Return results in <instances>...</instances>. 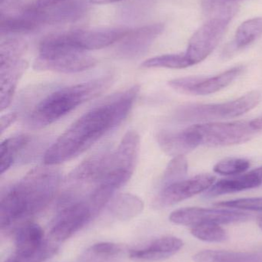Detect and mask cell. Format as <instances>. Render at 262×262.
Wrapping results in <instances>:
<instances>
[{"instance_id": "obj_18", "label": "cell", "mask_w": 262, "mask_h": 262, "mask_svg": "<svg viewBox=\"0 0 262 262\" xmlns=\"http://www.w3.org/2000/svg\"><path fill=\"white\" fill-rule=\"evenodd\" d=\"M262 36V17L250 18L240 25L233 40L225 48L224 58H230L253 44Z\"/></svg>"}, {"instance_id": "obj_24", "label": "cell", "mask_w": 262, "mask_h": 262, "mask_svg": "<svg viewBox=\"0 0 262 262\" xmlns=\"http://www.w3.org/2000/svg\"><path fill=\"white\" fill-rule=\"evenodd\" d=\"M141 66L146 69H183L191 67L192 64L183 52L153 57L146 60Z\"/></svg>"}, {"instance_id": "obj_32", "label": "cell", "mask_w": 262, "mask_h": 262, "mask_svg": "<svg viewBox=\"0 0 262 262\" xmlns=\"http://www.w3.org/2000/svg\"><path fill=\"white\" fill-rule=\"evenodd\" d=\"M17 119V115L15 113H9L3 115L1 118L0 122V131L3 134L5 130H7L12 124H14Z\"/></svg>"}, {"instance_id": "obj_12", "label": "cell", "mask_w": 262, "mask_h": 262, "mask_svg": "<svg viewBox=\"0 0 262 262\" xmlns=\"http://www.w3.org/2000/svg\"><path fill=\"white\" fill-rule=\"evenodd\" d=\"M215 176L201 174L165 186L157 197L156 204L160 207L173 206L194 195L206 192L215 183Z\"/></svg>"}, {"instance_id": "obj_28", "label": "cell", "mask_w": 262, "mask_h": 262, "mask_svg": "<svg viewBox=\"0 0 262 262\" xmlns=\"http://www.w3.org/2000/svg\"><path fill=\"white\" fill-rule=\"evenodd\" d=\"M243 1L245 0H201V6L205 15L210 18L238 8V4Z\"/></svg>"}, {"instance_id": "obj_34", "label": "cell", "mask_w": 262, "mask_h": 262, "mask_svg": "<svg viewBox=\"0 0 262 262\" xmlns=\"http://www.w3.org/2000/svg\"><path fill=\"white\" fill-rule=\"evenodd\" d=\"M252 127L257 133L262 131V115L251 121Z\"/></svg>"}, {"instance_id": "obj_1", "label": "cell", "mask_w": 262, "mask_h": 262, "mask_svg": "<svg viewBox=\"0 0 262 262\" xmlns=\"http://www.w3.org/2000/svg\"><path fill=\"white\" fill-rule=\"evenodd\" d=\"M138 92L139 87L133 86L82 115L46 150L45 164L56 166L72 160L116 128L130 113Z\"/></svg>"}, {"instance_id": "obj_21", "label": "cell", "mask_w": 262, "mask_h": 262, "mask_svg": "<svg viewBox=\"0 0 262 262\" xmlns=\"http://www.w3.org/2000/svg\"><path fill=\"white\" fill-rule=\"evenodd\" d=\"M31 141V137L26 134H19L6 139L0 146L1 156V174L3 175L13 164L22 151L26 149Z\"/></svg>"}, {"instance_id": "obj_31", "label": "cell", "mask_w": 262, "mask_h": 262, "mask_svg": "<svg viewBox=\"0 0 262 262\" xmlns=\"http://www.w3.org/2000/svg\"><path fill=\"white\" fill-rule=\"evenodd\" d=\"M57 249L58 247L55 243L50 241L47 246L38 253L32 255H20L14 253L5 262H42L55 255Z\"/></svg>"}, {"instance_id": "obj_9", "label": "cell", "mask_w": 262, "mask_h": 262, "mask_svg": "<svg viewBox=\"0 0 262 262\" xmlns=\"http://www.w3.org/2000/svg\"><path fill=\"white\" fill-rule=\"evenodd\" d=\"M59 212L51 228L50 241L64 243L98 215L87 200H79L58 206Z\"/></svg>"}, {"instance_id": "obj_20", "label": "cell", "mask_w": 262, "mask_h": 262, "mask_svg": "<svg viewBox=\"0 0 262 262\" xmlns=\"http://www.w3.org/2000/svg\"><path fill=\"white\" fill-rule=\"evenodd\" d=\"M144 209L141 199L132 194L124 193L114 199L109 206L111 213L118 220L125 221L135 218Z\"/></svg>"}, {"instance_id": "obj_16", "label": "cell", "mask_w": 262, "mask_h": 262, "mask_svg": "<svg viewBox=\"0 0 262 262\" xmlns=\"http://www.w3.org/2000/svg\"><path fill=\"white\" fill-rule=\"evenodd\" d=\"M183 242L175 236H163L143 249L131 251L129 256L138 261H156L170 258L181 250Z\"/></svg>"}, {"instance_id": "obj_6", "label": "cell", "mask_w": 262, "mask_h": 262, "mask_svg": "<svg viewBox=\"0 0 262 262\" xmlns=\"http://www.w3.org/2000/svg\"><path fill=\"white\" fill-rule=\"evenodd\" d=\"M186 130L197 146L211 147L246 143L257 134L251 121L203 123L194 124Z\"/></svg>"}, {"instance_id": "obj_15", "label": "cell", "mask_w": 262, "mask_h": 262, "mask_svg": "<svg viewBox=\"0 0 262 262\" xmlns=\"http://www.w3.org/2000/svg\"><path fill=\"white\" fill-rule=\"evenodd\" d=\"M163 30L164 26L158 23L129 31L127 35L121 40L123 42L120 45V54L127 58L141 55L149 49Z\"/></svg>"}, {"instance_id": "obj_4", "label": "cell", "mask_w": 262, "mask_h": 262, "mask_svg": "<svg viewBox=\"0 0 262 262\" xmlns=\"http://www.w3.org/2000/svg\"><path fill=\"white\" fill-rule=\"evenodd\" d=\"M97 60L87 52L70 46L63 33L49 35L40 43L38 55L34 61L36 71L77 73L92 69Z\"/></svg>"}, {"instance_id": "obj_3", "label": "cell", "mask_w": 262, "mask_h": 262, "mask_svg": "<svg viewBox=\"0 0 262 262\" xmlns=\"http://www.w3.org/2000/svg\"><path fill=\"white\" fill-rule=\"evenodd\" d=\"M112 82V75H106L55 91L35 106L28 118V124L32 129L51 125L78 106L106 92Z\"/></svg>"}, {"instance_id": "obj_30", "label": "cell", "mask_w": 262, "mask_h": 262, "mask_svg": "<svg viewBox=\"0 0 262 262\" xmlns=\"http://www.w3.org/2000/svg\"><path fill=\"white\" fill-rule=\"evenodd\" d=\"M215 206L238 210L258 211L262 212V197L238 199L215 203Z\"/></svg>"}, {"instance_id": "obj_29", "label": "cell", "mask_w": 262, "mask_h": 262, "mask_svg": "<svg viewBox=\"0 0 262 262\" xmlns=\"http://www.w3.org/2000/svg\"><path fill=\"white\" fill-rule=\"evenodd\" d=\"M90 256L101 260H110L120 256L123 249L119 245L112 243H100L92 246L89 249Z\"/></svg>"}, {"instance_id": "obj_19", "label": "cell", "mask_w": 262, "mask_h": 262, "mask_svg": "<svg viewBox=\"0 0 262 262\" xmlns=\"http://www.w3.org/2000/svg\"><path fill=\"white\" fill-rule=\"evenodd\" d=\"M160 148L172 157L185 156L198 146L194 143L186 129L181 131L163 130L156 137Z\"/></svg>"}, {"instance_id": "obj_25", "label": "cell", "mask_w": 262, "mask_h": 262, "mask_svg": "<svg viewBox=\"0 0 262 262\" xmlns=\"http://www.w3.org/2000/svg\"><path fill=\"white\" fill-rule=\"evenodd\" d=\"M191 234L198 239L207 243H223L228 238L226 230L215 223H205L192 226Z\"/></svg>"}, {"instance_id": "obj_14", "label": "cell", "mask_w": 262, "mask_h": 262, "mask_svg": "<svg viewBox=\"0 0 262 262\" xmlns=\"http://www.w3.org/2000/svg\"><path fill=\"white\" fill-rule=\"evenodd\" d=\"M262 186V166L250 172L223 179L214 183L205 192L206 198H213L226 194L243 192Z\"/></svg>"}, {"instance_id": "obj_2", "label": "cell", "mask_w": 262, "mask_h": 262, "mask_svg": "<svg viewBox=\"0 0 262 262\" xmlns=\"http://www.w3.org/2000/svg\"><path fill=\"white\" fill-rule=\"evenodd\" d=\"M53 166L32 169L3 193L0 202L2 229L23 223L42 212L53 200L61 184V173Z\"/></svg>"}, {"instance_id": "obj_13", "label": "cell", "mask_w": 262, "mask_h": 262, "mask_svg": "<svg viewBox=\"0 0 262 262\" xmlns=\"http://www.w3.org/2000/svg\"><path fill=\"white\" fill-rule=\"evenodd\" d=\"M129 30L126 29H85L63 32L70 46L88 52L98 50L121 41Z\"/></svg>"}, {"instance_id": "obj_5", "label": "cell", "mask_w": 262, "mask_h": 262, "mask_svg": "<svg viewBox=\"0 0 262 262\" xmlns=\"http://www.w3.org/2000/svg\"><path fill=\"white\" fill-rule=\"evenodd\" d=\"M262 94L252 91L236 99L218 104H189L177 112V118L184 122H212L243 116L260 104Z\"/></svg>"}, {"instance_id": "obj_37", "label": "cell", "mask_w": 262, "mask_h": 262, "mask_svg": "<svg viewBox=\"0 0 262 262\" xmlns=\"http://www.w3.org/2000/svg\"><path fill=\"white\" fill-rule=\"evenodd\" d=\"M6 1V0H1V4H3V2Z\"/></svg>"}, {"instance_id": "obj_7", "label": "cell", "mask_w": 262, "mask_h": 262, "mask_svg": "<svg viewBox=\"0 0 262 262\" xmlns=\"http://www.w3.org/2000/svg\"><path fill=\"white\" fill-rule=\"evenodd\" d=\"M27 46L24 41L11 38L0 46V82L1 112L10 105L20 78L28 68V62L23 58Z\"/></svg>"}, {"instance_id": "obj_33", "label": "cell", "mask_w": 262, "mask_h": 262, "mask_svg": "<svg viewBox=\"0 0 262 262\" xmlns=\"http://www.w3.org/2000/svg\"><path fill=\"white\" fill-rule=\"evenodd\" d=\"M66 0H36L34 7L36 9H43V8L49 7L54 5L59 4Z\"/></svg>"}, {"instance_id": "obj_27", "label": "cell", "mask_w": 262, "mask_h": 262, "mask_svg": "<svg viewBox=\"0 0 262 262\" xmlns=\"http://www.w3.org/2000/svg\"><path fill=\"white\" fill-rule=\"evenodd\" d=\"M250 167V161L244 158L229 157L214 166V172L223 176H236L244 173Z\"/></svg>"}, {"instance_id": "obj_26", "label": "cell", "mask_w": 262, "mask_h": 262, "mask_svg": "<svg viewBox=\"0 0 262 262\" xmlns=\"http://www.w3.org/2000/svg\"><path fill=\"white\" fill-rule=\"evenodd\" d=\"M189 170V164L184 156L175 157L166 167L162 179L163 187L185 180Z\"/></svg>"}, {"instance_id": "obj_35", "label": "cell", "mask_w": 262, "mask_h": 262, "mask_svg": "<svg viewBox=\"0 0 262 262\" xmlns=\"http://www.w3.org/2000/svg\"><path fill=\"white\" fill-rule=\"evenodd\" d=\"M119 1H122V0H90V3L92 4L103 5L116 3V2Z\"/></svg>"}, {"instance_id": "obj_36", "label": "cell", "mask_w": 262, "mask_h": 262, "mask_svg": "<svg viewBox=\"0 0 262 262\" xmlns=\"http://www.w3.org/2000/svg\"><path fill=\"white\" fill-rule=\"evenodd\" d=\"M257 223H258V227L262 230V215H260V216L257 219Z\"/></svg>"}, {"instance_id": "obj_22", "label": "cell", "mask_w": 262, "mask_h": 262, "mask_svg": "<svg viewBox=\"0 0 262 262\" xmlns=\"http://www.w3.org/2000/svg\"><path fill=\"white\" fill-rule=\"evenodd\" d=\"M195 262H257L255 254L232 251L204 250L193 256Z\"/></svg>"}, {"instance_id": "obj_10", "label": "cell", "mask_w": 262, "mask_h": 262, "mask_svg": "<svg viewBox=\"0 0 262 262\" xmlns=\"http://www.w3.org/2000/svg\"><path fill=\"white\" fill-rule=\"evenodd\" d=\"M243 66H236L212 77L189 76L169 81V85L178 93L189 95H212L228 87L244 72Z\"/></svg>"}, {"instance_id": "obj_17", "label": "cell", "mask_w": 262, "mask_h": 262, "mask_svg": "<svg viewBox=\"0 0 262 262\" xmlns=\"http://www.w3.org/2000/svg\"><path fill=\"white\" fill-rule=\"evenodd\" d=\"M44 239V231L39 225L25 223L18 227L15 237V254L32 255L38 253L47 246Z\"/></svg>"}, {"instance_id": "obj_11", "label": "cell", "mask_w": 262, "mask_h": 262, "mask_svg": "<svg viewBox=\"0 0 262 262\" xmlns=\"http://www.w3.org/2000/svg\"><path fill=\"white\" fill-rule=\"evenodd\" d=\"M250 215L240 211L223 209L189 207L177 209L169 215V220L180 226H195L205 223L231 224L249 220Z\"/></svg>"}, {"instance_id": "obj_23", "label": "cell", "mask_w": 262, "mask_h": 262, "mask_svg": "<svg viewBox=\"0 0 262 262\" xmlns=\"http://www.w3.org/2000/svg\"><path fill=\"white\" fill-rule=\"evenodd\" d=\"M39 21L24 12L19 16L1 14V34H20L32 32L38 28Z\"/></svg>"}, {"instance_id": "obj_8", "label": "cell", "mask_w": 262, "mask_h": 262, "mask_svg": "<svg viewBox=\"0 0 262 262\" xmlns=\"http://www.w3.org/2000/svg\"><path fill=\"white\" fill-rule=\"evenodd\" d=\"M238 10L237 8L210 17L192 35L185 52L192 66L204 61L216 49Z\"/></svg>"}]
</instances>
